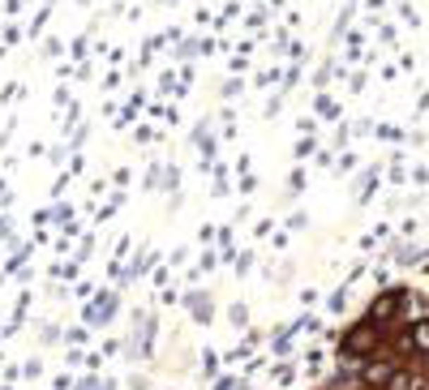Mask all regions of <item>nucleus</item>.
I'll use <instances>...</instances> for the list:
<instances>
[{
  "label": "nucleus",
  "mask_w": 429,
  "mask_h": 390,
  "mask_svg": "<svg viewBox=\"0 0 429 390\" xmlns=\"http://www.w3.org/2000/svg\"><path fill=\"white\" fill-rule=\"evenodd\" d=\"M412 343H416V352H429V322L412 326Z\"/></svg>",
  "instance_id": "1"
}]
</instances>
